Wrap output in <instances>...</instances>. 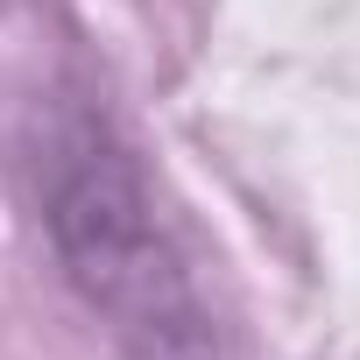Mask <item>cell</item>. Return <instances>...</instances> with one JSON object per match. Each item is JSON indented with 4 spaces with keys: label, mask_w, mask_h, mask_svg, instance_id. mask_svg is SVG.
I'll return each instance as SVG.
<instances>
[{
    "label": "cell",
    "mask_w": 360,
    "mask_h": 360,
    "mask_svg": "<svg viewBox=\"0 0 360 360\" xmlns=\"http://www.w3.org/2000/svg\"><path fill=\"white\" fill-rule=\"evenodd\" d=\"M43 205L71 283L92 297V311L113 318L127 360H212L205 311L169 240L155 233L134 162L113 148L99 120H71L50 141Z\"/></svg>",
    "instance_id": "obj_1"
}]
</instances>
